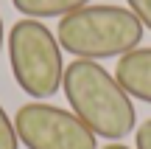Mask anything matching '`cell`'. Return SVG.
<instances>
[{"instance_id":"cell-1","label":"cell","mask_w":151,"mask_h":149,"mask_svg":"<svg viewBox=\"0 0 151 149\" xmlns=\"http://www.w3.org/2000/svg\"><path fill=\"white\" fill-rule=\"evenodd\" d=\"M62 90L70 101V110L98 138H106L112 144L134 132L137 113L132 104V96L120 87V82L101 62L73 59L65 68Z\"/></svg>"},{"instance_id":"cell-2","label":"cell","mask_w":151,"mask_h":149,"mask_svg":"<svg viewBox=\"0 0 151 149\" xmlns=\"http://www.w3.org/2000/svg\"><path fill=\"white\" fill-rule=\"evenodd\" d=\"M143 31L146 25L134 17V11L109 3H90L62 17L56 39L70 56L101 62L112 56L120 59L123 54L140 48Z\"/></svg>"},{"instance_id":"cell-3","label":"cell","mask_w":151,"mask_h":149,"mask_svg":"<svg viewBox=\"0 0 151 149\" xmlns=\"http://www.w3.org/2000/svg\"><path fill=\"white\" fill-rule=\"evenodd\" d=\"M9 62L14 82L31 99H50L62 90L65 62L56 31L39 20H17L9 31Z\"/></svg>"},{"instance_id":"cell-4","label":"cell","mask_w":151,"mask_h":149,"mask_svg":"<svg viewBox=\"0 0 151 149\" xmlns=\"http://www.w3.org/2000/svg\"><path fill=\"white\" fill-rule=\"evenodd\" d=\"M17 138L25 149H98V135L73 110L28 101L14 116Z\"/></svg>"},{"instance_id":"cell-5","label":"cell","mask_w":151,"mask_h":149,"mask_svg":"<svg viewBox=\"0 0 151 149\" xmlns=\"http://www.w3.org/2000/svg\"><path fill=\"white\" fill-rule=\"evenodd\" d=\"M115 79L137 101L151 104V48H134L115 65Z\"/></svg>"},{"instance_id":"cell-6","label":"cell","mask_w":151,"mask_h":149,"mask_svg":"<svg viewBox=\"0 0 151 149\" xmlns=\"http://www.w3.org/2000/svg\"><path fill=\"white\" fill-rule=\"evenodd\" d=\"M11 3L31 20H50V17L62 20L70 11H78L81 6H90L92 0H11Z\"/></svg>"},{"instance_id":"cell-7","label":"cell","mask_w":151,"mask_h":149,"mask_svg":"<svg viewBox=\"0 0 151 149\" xmlns=\"http://www.w3.org/2000/svg\"><path fill=\"white\" fill-rule=\"evenodd\" d=\"M0 149H20V138H17L14 121L6 116L3 104H0Z\"/></svg>"},{"instance_id":"cell-8","label":"cell","mask_w":151,"mask_h":149,"mask_svg":"<svg viewBox=\"0 0 151 149\" xmlns=\"http://www.w3.org/2000/svg\"><path fill=\"white\" fill-rule=\"evenodd\" d=\"M129 11H134V17L151 31V0H126Z\"/></svg>"},{"instance_id":"cell-9","label":"cell","mask_w":151,"mask_h":149,"mask_svg":"<svg viewBox=\"0 0 151 149\" xmlns=\"http://www.w3.org/2000/svg\"><path fill=\"white\" fill-rule=\"evenodd\" d=\"M134 146H137V149H151V118H146V121L137 127Z\"/></svg>"},{"instance_id":"cell-10","label":"cell","mask_w":151,"mask_h":149,"mask_svg":"<svg viewBox=\"0 0 151 149\" xmlns=\"http://www.w3.org/2000/svg\"><path fill=\"white\" fill-rule=\"evenodd\" d=\"M104 149H132V146H123V144H120V141H112V144H106Z\"/></svg>"},{"instance_id":"cell-11","label":"cell","mask_w":151,"mask_h":149,"mask_svg":"<svg viewBox=\"0 0 151 149\" xmlns=\"http://www.w3.org/2000/svg\"><path fill=\"white\" fill-rule=\"evenodd\" d=\"M0 51H3V17H0Z\"/></svg>"}]
</instances>
